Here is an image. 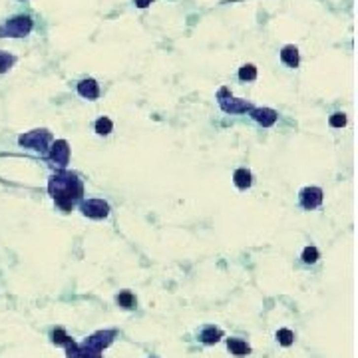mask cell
<instances>
[{"label": "cell", "mask_w": 358, "mask_h": 358, "mask_svg": "<svg viewBox=\"0 0 358 358\" xmlns=\"http://www.w3.org/2000/svg\"><path fill=\"white\" fill-rule=\"evenodd\" d=\"M239 78H241V80H247V82L255 80V78H257V68H255L253 64H245V66L239 70Z\"/></svg>", "instance_id": "cell-18"}, {"label": "cell", "mask_w": 358, "mask_h": 358, "mask_svg": "<svg viewBox=\"0 0 358 358\" xmlns=\"http://www.w3.org/2000/svg\"><path fill=\"white\" fill-rule=\"evenodd\" d=\"M319 259V251H317V247H306L304 251H302V261L304 263H315Z\"/></svg>", "instance_id": "cell-21"}, {"label": "cell", "mask_w": 358, "mask_h": 358, "mask_svg": "<svg viewBox=\"0 0 358 358\" xmlns=\"http://www.w3.org/2000/svg\"><path fill=\"white\" fill-rule=\"evenodd\" d=\"M50 141H52V135H50V131H46V130H34V131H28V133L18 137V143L22 147H28V149H34L40 153H44L48 149Z\"/></svg>", "instance_id": "cell-4"}, {"label": "cell", "mask_w": 358, "mask_h": 358, "mask_svg": "<svg viewBox=\"0 0 358 358\" xmlns=\"http://www.w3.org/2000/svg\"><path fill=\"white\" fill-rule=\"evenodd\" d=\"M90 358H101V354H96V356H90Z\"/></svg>", "instance_id": "cell-24"}, {"label": "cell", "mask_w": 358, "mask_h": 358, "mask_svg": "<svg viewBox=\"0 0 358 358\" xmlns=\"http://www.w3.org/2000/svg\"><path fill=\"white\" fill-rule=\"evenodd\" d=\"M227 346H229V350H231L235 356H247V354L251 352V348L247 346V342H243V340H239V338H229V340H227Z\"/></svg>", "instance_id": "cell-13"}, {"label": "cell", "mask_w": 358, "mask_h": 358, "mask_svg": "<svg viewBox=\"0 0 358 358\" xmlns=\"http://www.w3.org/2000/svg\"><path fill=\"white\" fill-rule=\"evenodd\" d=\"M116 336V330H99L96 334H92L90 338H86L82 344H76L74 338L66 344V356L68 358H90L99 354L104 348H108L112 344Z\"/></svg>", "instance_id": "cell-2"}, {"label": "cell", "mask_w": 358, "mask_h": 358, "mask_svg": "<svg viewBox=\"0 0 358 358\" xmlns=\"http://www.w3.org/2000/svg\"><path fill=\"white\" fill-rule=\"evenodd\" d=\"M221 336H223V332L219 328H215V326H207V328L201 330V340L205 344H215V342L221 340Z\"/></svg>", "instance_id": "cell-12"}, {"label": "cell", "mask_w": 358, "mask_h": 358, "mask_svg": "<svg viewBox=\"0 0 358 358\" xmlns=\"http://www.w3.org/2000/svg\"><path fill=\"white\" fill-rule=\"evenodd\" d=\"M153 2V0H135V4L139 6V8H145V6H149Z\"/></svg>", "instance_id": "cell-23"}, {"label": "cell", "mask_w": 358, "mask_h": 358, "mask_svg": "<svg viewBox=\"0 0 358 358\" xmlns=\"http://www.w3.org/2000/svg\"><path fill=\"white\" fill-rule=\"evenodd\" d=\"M48 191L54 197V201L68 213L72 211L74 203L84 195V185L78 179L76 173L70 171H58L50 177L48 181Z\"/></svg>", "instance_id": "cell-1"}, {"label": "cell", "mask_w": 358, "mask_h": 358, "mask_svg": "<svg viewBox=\"0 0 358 358\" xmlns=\"http://www.w3.org/2000/svg\"><path fill=\"white\" fill-rule=\"evenodd\" d=\"M233 179H235V185H237L239 189H247V187H251V183H253L251 173H249L247 169H237L235 175H233Z\"/></svg>", "instance_id": "cell-14"}, {"label": "cell", "mask_w": 358, "mask_h": 358, "mask_svg": "<svg viewBox=\"0 0 358 358\" xmlns=\"http://www.w3.org/2000/svg\"><path fill=\"white\" fill-rule=\"evenodd\" d=\"M32 30V18L30 16H14L10 20H6L4 24H0V38H22L28 36Z\"/></svg>", "instance_id": "cell-3"}, {"label": "cell", "mask_w": 358, "mask_h": 358, "mask_svg": "<svg viewBox=\"0 0 358 358\" xmlns=\"http://www.w3.org/2000/svg\"><path fill=\"white\" fill-rule=\"evenodd\" d=\"M330 126H332V128H344V126H346V116L340 114V112L334 114V116L330 118Z\"/></svg>", "instance_id": "cell-22"}, {"label": "cell", "mask_w": 358, "mask_h": 358, "mask_svg": "<svg viewBox=\"0 0 358 358\" xmlns=\"http://www.w3.org/2000/svg\"><path fill=\"white\" fill-rule=\"evenodd\" d=\"M281 60L289 68H296L298 66V50H296V46H285L283 52H281Z\"/></svg>", "instance_id": "cell-11"}, {"label": "cell", "mask_w": 358, "mask_h": 358, "mask_svg": "<svg viewBox=\"0 0 358 358\" xmlns=\"http://www.w3.org/2000/svg\"><path fill=\"white\" fill-rule=\"evenodd\" d=\"M12 64H14V56H12V54H8V52H0V74L8 72V70L12 68Z\"/></svg>", "instance_id": "cell-19"}, {"label": "cell", "mask_w": 358, "mask_h": 358, "mask_svg": "<svg viewBox=\"0 0 358 358\" xmlns=\"http://www.w3.org/2000/svg\"><path fill=\"white\" fill-rule=\"evenodd\" d=\"M219 106H221V110L227 112V114H245V112H251V110H253V106L249 104L247 99L231 98L227 88H221V90H219Z\"/></svg>", "instance_id": "cell-5"}, {"label": "cell", "mask_w": 358, "mask_h": 358, "mask_svg": "<svg viewBox=\"0 0 358 358\" xmlns=\"http://www.w3.org/2000/svg\"><path fill=\"white\" fill-rule=\"evenodd\" d=\"M323 203V189L319 187H304L300 191V205L304 209H317Z\"/></svg>", "instance_id": "cell-8"}, {"label": "cell", "mask_w": 358, "mask_h": 358, "mask_svg": "<svg viewBox=\"0 0 358 358\" xmlns=\"http://www.w3.org/2000/svg\"><path fill=\"white\" fill-rule=\"evenodd\" d=\"M251 118L257 124H261L263 128H271L277 122V112L271 110V108H253L251 110Z\"/></svg>", "instance_id": "cell-9"}, {"label": "cell", "mask_w": 358, "mask_h": 358, "mask_svg": "<svg viewBox=\"0 0 358 358\" xmlns=\"http://www.w3.org/2000/svg\"><path fill=\"white\" fill-rule=\"evenodd\" d=\"M82 213L92 219H104L110 213V205L104 199H88L82 203Z\"/></svg>", "instance_id": "cell-6"}, {"label": "cell", "mask_w": 358, "mask_h": 358, "mask_svg": "<svg viewBox=\"0 0 358 358\" xmlns=\"http://www.w3.org/2000/svg\"><path fill=\"white\" fill-rule=\"evenodd\" d=\"M112 128H114V124H112L110 118H99V120L96 122V131H98L99 135H108V133L112 131Z\"/></svg>", "instance_id": "cell-16"}, {"label": "cell", "mask_w": 358, "mask_h": 358, "mask_svg": "<svg viewBox=\"0 0 358 358\" xmlns=\"http://www.w3.org/2000/svg\"><path fill=\"white\" fill-rule=\"evenodd\" d=\"M70 340H72V338L64 332V328H56V330L52 332V342H54V344H64V346H66Z\"/></svg>", "instance_id": "cell-20"}, {"label": "cell", "mask_w": 358, "mask_h": 358, "mask_svg": "<svg viewBox=\"0 0 358 358\" xmlns=\"http://www.w3.org/2000/svg\"><path fill=\"white\" fill-rule=\"evenodd\" d=\"M78 94H80L82 98H88V99H96V98L99 96V88H98L96 80L88 78V80H82V82L78 84Z\"/></svg>", "instance_id": "cell-10"}, {"label": "cell", "mask_w": 358, "mask_h": 358, "mask_svg": "<svg viewBox=\"0 0 358 358\" xmlns=\"http://www.w3.org/2000/svg\"><path fill=\"white\" fill-rule=\"evenodd\" d=\"M118 304L124 306V309H135V296L130 291H124L118 294Z\"/></svg>", "instance_id": "cell-15"}, {"label": "cell", "mask_w": 358, "mask_h": 358, "mask_svg": "<svg viewBox=\"0 0 358 358\" xmlns=\"http://www.w3.org/2000/svg\"><path fill=\"white\" fill-rule=\"evenodd\" d=\"M70 160V147L66 139H58L50 147V162H54L58 167H66Z\"/></svg>", "instance_id": "cell-7"}, {"label": "cell", "mask_w": 358, "mask_h": 358, "mask_svg": "<svg viewBox=\"0 0 358 358\" xmlns=\"http://www.w3.org/2000/svg\"><path fill=\"white\" fill-rule=\"evenodd\" d=\"M277 340H279V344H283V346H291V344L294 342V334H293V330H289V328H281V330L277 332Z\"/></svg>", "instance_id": "cell-17"}]
</instances>
